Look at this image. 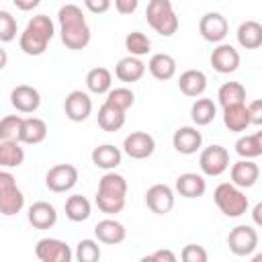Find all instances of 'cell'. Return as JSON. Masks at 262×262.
<instances>
[{
	"mask_svg": "<svg viewBox=\"0 0 262 262\" xmlns=\"http://www.w3.org/2000/svg\"><path fill=\"white\" fill-rule=\"evenodd\" d=\"M147 25L162 37H172L178 31V16L170 0H149L145 8Z\"/></svg>",
	"mask_w": 262,
	"mask_h": 262,
	"instance_id": "4",
	"label": "cell"
},
{
	"mask_svg": "<svg viewBox=\"0 0 262 262\" xmlns=\"http://www.w3.org/2000/svg\"><path fill=\"white\" fill-rule=\"evenodd\" d=\"M217 115V106L211 98H196L190 106V119L196 127H205L209 125Z\"/></svg>",
	"mask_w": 262,
	"mask_h": 262,
	"instance_id": "31",
	"label": "cell"
},
{
	"mask_svg": "<svg viewBox=\"0 0 262 262\" xmlns=\"http://www.w3.org/2000/svg\"><path fill=\"white\" fill-rule=\"evenodd\" d=\"M125 49L129 51V55L141 57V55H147V53H149L151 41H149L147 35H143L141 31H131V33L125 37Z\"/></svg>",
	"mask_w": 262,
	"mask_h": 262,
	"instance_id": "36",
	"label": "cell"
},
{
	"mask_svg": "<svg viewBox=\"0 0 262 262\" xmlns=\"http://www.w3.org/2000/svg\"><path fill=\"white\" fill-rule=\"evenodd\" d=\"M227 246L235 256H250L258 248V231L252 225H237L229 231Z\"/></svg>",
	"mask_w": 262,
	"mask_h": 262,
	"instance_id": "8",
	"label": "cell"
},
{
	"mask_svg": "<svg viewBox=\"0 0 262 262\" xmlns=\"http://www.w3.org/2000/svg\"><path fill=\"white\" fill-rule=\"evenodd\" d=\"M235 154L244 160H254V158L262 156V131L239 137L235 141Z\"/></svg>",
	"mask_w": 262,
	"mask_h": 262,
	"instance_id": "32",
	"label": "cell"
},
{
	"mask_svg": "<svg viewBox=\"0 0 262 262\" xmlns=\"http://www.w3.org/2000/svg\"><path fill=\"white\" fill-rule=\"evenodd\" d=\"M248 115H250V125H260L262 123V100H252L246 104Z\"/></svg>",
	"mask_w": 262,
	"mask_h": 262,
	"instance_id": "43",
	"label": "cell"
},
{
	"mask_svg": "<svg viewBox=\"0 0 262 262\" xmlns=\"http://www.w3.org/2000/svg\"><path fill=\"white\" fill-rule=\"evenodd\" d=\"M29 27H33V29H37L39 33L47 35L49 39H53V35H55V27H53V23H51V18H49L47 14H37V16H33V18L29 20Z\"/></svg>",
	"mask_w": 262,
	"mask_h": 262,
	"instance_id": "42",
	"label": "cell"
},
{
	"mask_svg": "<svg viewBox=\"0 0 262 262\" xmlns=\"http://www.w3.org/2000/svg\"><path fill=\"white\" fill-rule=\"evenodd\" d=\"M57 20H59V33H61V43L72 49V51H80L90 43V27L84 18V12L80 6L76 4H63L57 12Z\"/></svg>",
	"mask_w": 262,
	"mask_h": 262,
	"instance_id": "1",
	"label": "cell"
},
{
	"mask_svg": "<svg viewBox=\"0 0 262 262\" xmlns=\"http://www.w3.org/2000/svg\"><path fill=\"white\" fill-rule=\"evenodd\" d=\"M227 31H229L227 18L219 12H207L199 20V33L209 43H221L227 37Z\"/></svg>",
	"mask_w": 262,
	"mask_h": 262,
	"instance_id": "10",
	"label": "cell"
},
{
	"mask_svg": "<svg viewBox=\"0 0 262 262\" xmlns=\"http://www.w3.org/2000/svg\"><path fill=\"white\" fill-rule=\"evenodd\" d=\"M12 2L18 10H25V12H29V10H33L41 4V0H12Z\"/></svg>",
	"mask_w": 262,
	"mask_h": 262,
	"instance_id": "47",
	"label": "cell"
},
{
	"mask_svg": "<svg viewBox=\"0 0 262 262\" xmlns=\"http://www.w3.org/2000/svg\"><path fill=\"white\" fill-rule=\"evenodd\" d=\"M78 182V168L72 164H57L53 168H49V172L45 174V186L51 192H66L72 190Z\"/></svg>",
	"mask_w": 262,
	"mask_h": 262,
	"instance_id": "7",
	"label": "cell"
},
{
	"mask_svg": "<svg viewBox=\"0 0 262 262\" xmlns=\"http://www.w3.org/2000/svg\"><path fill=\"white\" fill-rule=\"evenodd\" d=\"M94 235L100 244L117 246L127 237V229H125L123 223H119L115 219H102L94 225Z\"/></svg>",
	"mask_w": 262,
	"mask_h": 262,
	"instance_id": "19",
	"label": "cell"
},
{
	"mask_svg": "<svg viewBox=\"0 0 262 262\" xmlns=\"http://www.w3.org/2000/svg\"><path fill=\"white\" fill-rule=\"evenodd\" d=\"M217 100H219V104L223 108L225 106H231V104L246 102V88L239 82H225L219 88V92H217Z\"/></svg>",
	"mask_w": 262,
	"mask_h": 262,
	"instance_id": "35",
	"label": "cell"
},
{
	"mask_svg": "<svg viewBox=\"0 0 262 262\" xmlns=\"http://www.w3.org/2000/svg\"><path fill=\"white\" fill-rule=\"evenodd\" d=\"M211 66L219 74H231L239 66V53L229 43H219L211 53Z\"/></svg>",
	"mask_w": 262,
	"mask_h": 262,
	"instance_id": "15",
	"label": "cell"
},
{
	"mask_svg": "<svg viewBox=\"0 0 262 262\" xmlns=\"http://www.w3.org/2000/svg\"><path fill=\"white\" fill-rule=\"evenodd\" d=\"M143 74H145V63H143L139 57H135V55L121 57V59L117 61V66H115V76H117L121 82H127V84L141 80Z\"/></svg>",
	"mask_w": 262,
	"mask_h": 262,
	"instance_id": "20",
	"label": "cell"
},
{
	"mask_svg": "<svg viewBox=\"0 0 262 262\" xmlns=\"http://www.w3.org/2000/svg\"><path fill=\"white\" fill-rule=\"evenodd\" d=\"M63 211H66V217H68L70 221L80 223V221H86V219L90 217L92 207H90V201H88L86 196H82V194H72V196H68Z\"/></svg>",
	"mask_w": 262,
	"mask_h": 262,
	"instance_id": "30",
	"label": "cell"
},
{
	"mask_svg": "<svg viewBox=\"0 0 262 262\" xmlns=\"http://www.w3.org/2000/svg\"><path fill=\"white\" fill-rule=\"evenodd\" d=\"M260 213H262V205L258 203V205L254 207V211H252V215H254V223H256V225H260V223H262V217H260Z\"/></svg>",
	"mask_w": 262,
	"mask_h": 262,
	"instance_id": "48",
	"label": "cell"
},
{
	"mask_svg": "<svg viewBox=\"0 0 262 262\" xmlns=\"http://www.w3.org/2000/svg\"><path fill=\"white\" fill-rule=\"evenodd\" d=\"M20 123H23V117L18 115H8L0 119V141H18Z\"/></svg>",
	"mask_w": 262,
	"mask_h": 262,
	"instance_id": "38",
	"label": "cell"
},
{
	"mask_svg": "<svg viewBox=\"0 0 262 262\" xmlns=\"http://www.w3.org/2000/svg\"><path fill=\"white\" fill-rule=\"evenodd\" d=\"M96 119H98V127H100L102 131L115 133V131H119V129L125 125V111H121V108H117V106L104 102V104L98 108Z\"/></svg>",
	"mask_w": 262,
	"mask_h": 262,
	"instance_id": "27",
	"label": "cell"
},
{
	"mask_svg": "<svg viewBox=\"0 0 262 262\" xmlns=\"http://www.w3.org/2000/svg\"><path fill=\"white\" fill-rule=\"evenodd\" d=\"M25 207V194L10 172H0V213L16 215Z\"/></svg>",
	"mask_w": 262,
	"mask_h": 262,
	"instance_id": "5",
	"label": "cell"
},
{
	"mask_svg": "<svg viewBox=\"0 0 262 262\" xmlns=\"http://www.w3.org/2000/svg\"><path fill=\"white\" fill-rule=\"evenodd\" d=\"M260 178V168L254 160H239L231 166V182L239 188H250Z\"/></svg>",
	"mask_w": 262,
	"mask_h": 262,
	"instance_id": "18",
	"label": "cell"
},
{
	"mask_svg": "<svg viewBox=\"0 0 262 262\" xmlns=\"http://www.w3.org/2000/svg\"><path fill=\"white\" fill-rule=\"evenodd\" d=\"M47 137V123L39 117H27L20 123V133H18V141L20 143H41Z\"/></svg>",
	"mask_w": 262,
	"mask_h": 262,
	"instance_id": "22",
	"label": "cell"
},
{
	"mask_svg": "<svg viewBox=\"0 0 262 262\" xmlns=\"http://www.w3.org/2000/svg\"><path fill=\"white\" fill-rule=\"evenodd\" d=\"M113 86V76L106 68H92L86 74V88L94 94H106Z\"/></svg>",
	"mask_w": 262,
	"mask_h": 262,
	"instance_id": "33",
	"label": "cell"
},
{
	"mask_svg": "<svg viewBox=\"0 0 262 262\" xmlns=\"http://www.w3.org/2000/svg\"><path fill=\"white\" fill-rule=\"evenodd\" d=\"M121 158H123L121 149L111 143H104L92 149V164L102 170H115L121 164Z\"/></svg>",
	"mask_w": 262,
	"mask_h": 262,
	"instance_id": "29",
	"label": "cell"
},
{
	"mask_svg": "<svg viewBox=\"0 0 262 262\" xmlns=\"http://www.w3.org/2000/svg\"><path fill=\"white\" fill-rule=\"evenodd\" d=\"M6 63H8V53H6V49L0 47V70H4Z\"/></svg>",
	"mask_w": 262,
	"mask_h": 262,
	"instance_id": "49",
	"label": "cell"
},
{
	"mask_svg": "<svg viewBox=\"0 0 262 262\" xmlns=\"http://www.w3.org/2000/svg\"><path fill=\"white\" fill-rule=\"evenodd\" d=\"M63 111H66V117L74 123H82L90 117L92 113V98L82 92V90H72L68 96H66V102H63Z\"/></svg>",
	"mask_w": 262,
	"mask_h": 262,
	"instance_id": "12",
	"label": "cell"
},
{
	"mask_svg": "<svg viewBox=\"0 0 262 262\" xmlns=\"http://www.w3.org/2000/svg\"><path fill=\"white\" fill-rule=\"evenodd\" d=\"M49 41H51V39H49L47 35L39 33L37 29L29 27V25H27V29L20 33V37H18V45H20L23 53H27V55H43Z\"/></svg>",
	"mask_w": 262,
	"mask_h": 262,
	"instance_id": "21",
	"label": "cell"
},
{
	"mask_svg": "<svg viewBox=\"0 0 262 262\" xmlns=\"http://www.w3.org/2000/svg\"><path fill=\"white\" fill-rule=\"evenodd\" d=\"M199 166L205 176H219L229 168V151L223 145H209L201 151Z\"/></svg>",
	"mask_w": 262,
	"mask_h": 262,
	"instance_id": "6",
	"label": "cell"
},
{
	"mask_svg": "<svg viewBox=\"0 0 262 262\" xmlns=\"http://www.w3.org/2000/svg\"><path fill=\"white\" fill-rule=\"evenodd\" d=\"M143 262H176V254L172 250H156L149 256H143Z\"/></svg>",
	"mask_w": 262,
	"mask_h": 262,
	"instance_id": "44",
	"label": "cell"
},
{
	"mask_svg": "<svg viewBox=\"0 0 262 262\" xmlns=\"http://www.w3.org/2000/svg\"><path fill=\"white\" fill-rule=\"evenodd\" d=\"M123 149H125V154H127L129 158H133V160H145V158H149V156L154 154V149H156V139H154L149 133H145V131H133V133H129V135L125 137Z\"/></svg>",
	"mask_w": 262,
	"mask_h": 262,
	"instance_id": "11",
	"label": "cell"
},
{
	"mask_svg": "<svg viewBox=\"0 0 262 262\" xmlns=\"http://www.w3.org/2000/svg\"><path fill=\"white\" fill-rule=\"evenodd\" d=\"M125 196H127V180L121 174L106 172L98 182L96 207L108 215L121 213L125 207Z\"/></svg>",
	"mask_w": 262,
	"mask_h": 262,
	"instance_id": "2",
	"label": "cell"
},
{
	"mask_svg": "<svg viewBox=\"0 0 262 262\" xmlns=\"http://www.w3.org/2000/svg\"><path fill=\"white\" fill-rule=\"evenodd\" d=\"M104 102H108V104H113V106H117V108H121V111H127L129 106H133L135 94H133V90H129V88H125V86H121V88H111V90L106 92Z\"/></svg>",
	"mask_w": 262,
	"mask_h": 262,
	"instance_id": "37",
	"label": "cell"
},
{
	"mask_svg": "<svg viewBox=\"0 0 262 262\" xmlns=\"http://www.w3.org/2000/svg\"><path fill=\"white\" fill-rule=\"evenodd\" d=\"M237 43L244 49H258L262 45V25L258 20H244L237 27Z\"/></svg>",
	"mask_w": 262,
	"mask_h": 262,
	"instance_id": "28",
	"label": "cell"
},
{
	"mask_svg": "<svg viewBox=\"0 0 262 262\" xmlns=\"http://www.w3.org/2000/svg\"><path fill=\"white\" fill-rule=\"evenodd\" d=\"M35 256L41 262H70L74 258L70 246L57 237H41L35 246Z\"/></svg>",
	"mask_w": 262,
	"mask_h": 262,
	"instance_id": "9",
	"label": "cell"
},
{
	"mask_svg": "<svg viewBox=\"0 0 262 262\" xmlns=\"http://www.w3.org/2000/svg\"><path fill=\"white\" fill-rule=\"evenodd\" d=\"M111 2L113 0H84V6L94 14H102L111 8Z\"/></svg>",
	"mask_w": 262,
	"mask_h": 262,
	"instance_id": "45",
	"label": "cell"
},
{
	"mask_svg": "<svg viewBox=\"0 0 262 262\" xmlns=\"http://www.w3.org/2000/svg\"><path fill=\"white\" fill-rule=\"evenodd\" d=\"M147 70L156 80H170L176 74V59L170 53H154L147 61Z\"/></svg>",
	"mask_w": 262,
	"mask_h": 262,
	"instance_id": "25",
	"label": "cell"
},
{
	"mask_svg": "<svg viewBox=\"0 0 262 262\" xmlns=\"http://www.w3.org/2000/svg\"><path fill=\"white\" fill-rule=\"evenodd\" d=\"M25 162V149L20 141H0V166L2 168H18Z\"/></svg>",
	"mask_w": 262,
	"mask_h": 262,
	"instance_id": "34",
	"label": "cell"
},
{
	"mask_svg": "<svg viewBox=\"0 0 262 262\" xmlns=\"http://www.w3.org/2000/svg\"><path fill=\"white\" fill-rule=\"evenodd\" d=\"M145 205L156 215H166L174 207V190L168 184H154L145 192Z\"/></svg>",
	"mask_w": 262,
	"mask_h": 262,
	"instance_id": "13",
	"label": "cell"
},
{
	"mask_svg": "<svg viewBox=\"0 0 262 262\" xmlns=\"http://www.w3.org/2000/svg\"><path fill=\"white\" fill-rule=\"evenodd\" d=\"M223 123H225V127H227L229 131H233V133L246 131V129L250 127V115H248L246 102L225 106V108H223Z\"/></svg>",
	"mask_w": 262,
	"mask_h": 262,
	"instance_id": "26",
	"label": "cell"
},
{
	"mask_svg": "<svg viewBox=\"0 0 262 262\" xmlns=\"http://www.w3.org/2000/svg\"><path fill=\"white\" fill-rule=\"evenodd\" d=\"M203 143V135L196 127H178L172 135V145L178 154H184V156H190V154H196L199 147Z\"/></svg>",
	"mask_w": 262,
	"mask_h": 262,
	"instance_id": "16",
	"label": "cell"
},
{
	"mask_svg": "<svg viewBox=\"0 0 262 262\" xmlns=\"http://www.w3.org/2000/svg\"><path fill=\"white\" fill-rule=\"evenodd\" d=\"M139 6V0H115V8L119 14H133Z\"/></svg>",
	"mask_w": 262,
	"mask_h": 262,
	"instance_id": "46",
	"label": "cell"
},
{
	"mask_svg": "<svg viewBox=\"0 0 262 262\" xmlns=\"http://www.w3.org/2000/svg\"><path fill=\"white\" fill-rule=\"evenodd\" d=\"M16 37V18L8 10H0V41L10 43Z\"/></svg>",
	"mask_w": 262,
	"mask_h": 262,
	"instance_id": "40",
	"label": "cell"
},
{
	"mask_svg": "<svg viewBox=\"0 0 262 262\" xmlns=\"http://www.w3.org/2000/svg\"><path fill=\"white\" fill-rule=\"evenodd\" d=\"M178 88H180L182 94H186L190 98L201 96L205 92V88H207L205 72H201V70H186V72H182L180 78H178Z\"/></svg>",
	"mask_w": 262,
	"mask_h": 262,
	"instance_id": "24",
	"label": "cell"
},
{
	"mask_svg": "<svg viewBox=\"0 0 262 262\" xmlns=\"http://www.w3.org/2000/svg\"><path fill=\"white\" fill-rule=\"evenodd\" d=\"M74 256L80 262H96V260H100V246L94 239H80Z\"/></svg>",
	"mask_w": 262,
	"mask_h": 262,
	"instance_id": "39",
	"label": "cell"
},
{
	"mask_svg": "<svg viewBox=\"0 0 262 262\" xmlns=\"http://www.w3.org/2000/svg\"><path fill=\"white\" fill-rule=\"evenodd\" d=\"M27 219L35 229H51L57 223V211H55V207L51 203L37 201V203H33L29 207Z\"/></svg>",
	"mask_w": 262,
	"mask_h": 262,
	"instance_id": "17",
	"label": "cell"
},
{
	"mask_svg": "<svg viewBox=\"0 0 262 262\" xmlns=\"http://www.w3.org/2000/svg\"><path fill=\"white\" fill-rule=\"evenodd\" d=\"M10 104H12L18 113L29 115V113H35V111L39 108V104H41V94H39L37 88L29 86V84H18V86H14L12 92H10Z\"/></svg>",
	"mask_w": 262,
	"mask_h": 262,
	"instance_id": "14",
	"label": "cell"
},
{
	"mask_svg": "<svg viewBox=\"0 0 262 262\" xmlns=\"http://www.w3.org/2000/svg\"><path fill=\"white\" fill-rule=\"evenodd\" d=\"M182 260L184 262H207L209 260V254L203 246H196V244H188L182 248Z\"/></svg>",
	"mask_w": 262,
	"mask_h": 262,
	"instance_id": "41",
	"label": "cell"
},
{
	"mask_svg": "<svg viewBox=\"0 0 262 262\" xmlns=\"http://www.w3.org/2000/svg\"><path fill=\"white\" fill-rule=\"evenodd\" d=\"M207 190V182L201 174L184 172L176 178V192H180L184 199H199Z\"/></svg>",
	"mask_w": 262,
	"mask_h": 262,
	"instance_id": "23",
	"label": "cell"
},
{
	"mask_svg": "<svg viewBox=\"0 0 262 262\" xmlns=\"http://www.w3.org/2000/svg\"><path fill=\"white\" fill-rule=\"evenodd\" d=\"M213 201L225 217H242L248 211V196L246 192L235 186L233 182H221L213 190Z\"/></svg>",
	"mask_w": 262,
	"mask_h": 262,
	"instance_id": "3",
	"label": "cell"
}]
</instances>
